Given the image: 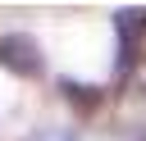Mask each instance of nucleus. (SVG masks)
I'll list each match as a JSON object with an SVG mask.
<instances>
[{
  "instance_id": "nucleus-5",
  "label": "nucleus",
  "mask_w": 146,
  "mask_h": 141,
  "mask_svg": "<svg viewBox=\"0 0 146 141\" xmlns=\"http://www.w3.org/2000/svg\"><path fill=\"white\" fill-rule=\"evenodd\" d=\"M105 141H123V136H105Z\"/></svg>"
},
{
  "instance_id": "nucleus-1",
  "label": "nucleus",
  "mask_w": 146,
  "mask_h": 141,
  "mask_svg": "<svg viewBox=\"0 0 146 141\" xmlns=\"http://www.w3.org/2000/svg\"><path fill=\"white\" fill-rule=\"evenodd\" d=\"M0 68L14 77H41L46 73V45L32 32H5L0 36Z\"/></svg>"
},
{
  "instance_id": "nucleus-4",
  "label": "nucleus",
  "mask_w": 146,
  "mask_h": 141,
  "mask_svg": "<svg viewBox=\"0 0 146 141\" xmlns=\"http://www.w3.org/2000/svg\"><path fill=\"white\" fill-rule=\"evenodd\" d=\"M27 141H78L68 127H41V132H32Z\"/></svg>"
},
{
  "instance_id": "nucleus-3",
  "label": "nucleus",
  "mask_w": 146,
  "mask_h": 141,
  "mask_svg": "<svg viewBox=\"0 0 146 141\" xmlns=\"http://www.w3.org/2000/svg\"><path fill=\"white\" fill-rule=\"evenodd\" d=\"M59 86H64V96H68L73 105H82V109H96V100H100L96 86H82V82H59Z\"/></svg>"
},
{
  "instance_id": "nucleus-2",
  "label": "nucleus",
  "mask_w": 146,
  "mask_h": 141,
  "mask_svg": "<svg viewBox=\"0 0 146 141\" xmlns=\"http://www.w3.org/2000/svg\"><path fill=\"white\" fill-rule=\"evenodd\" d=\"M114 36L123 50V68L137 64V50L146 45V9H119L114 14Z\"/></svg>"
}]
</instances>
